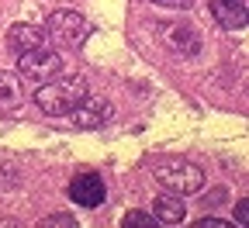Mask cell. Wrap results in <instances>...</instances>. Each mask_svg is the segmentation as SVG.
Wrapping results in <instances>:
<instances>
[{"instance_id":"obj_1","label":"cell","mask_w":249,"mask_h":228,"mask_svg":"<svg viewBox=\"0 0 249 228\" xmlns=\"http://www.w3.org/2000/svg\"><path fill=\"white\" fill-rule=\"evenodd\" d=\"M87 97V80L83 76H55L35 90V104L49 118H66L80 101Z\"/></svg>"},{"instance_id":"obj_10","label":"cell","mask_w":249,"mask_h":228,"mask_svg":"<svg viewBox=\"0 0 249 228\" xmlns=\"http://www.w3.org/2000/svg\"><path fill=\"white\" fill-rule=\"evenodd\" d=\"M152 218L160 225H180L187 218V208H183V197L180 193H160V197L152 201Z\"/></svg>"},{"instance_id":"obj_2","label":"cell","mask_w":249,"mask_h":228,"mask_svg":"<svg viewBox=\"0 0 249 228\" xmlns=\"http://www.w3.org/2000/svg\"><path fill=\"white\" fill-rule=\"evenodd\" d=\"M152 176H156V183L163 190L180 193V197L201 193V187H204V170L197 162H191V159H160L152 166Z\"/></svg>"},{"instance_id":"obj_8","label":"cell","mask_w":249,"mask_h":228,"mask_svg":"<svg viewBox=\"0 0 249 228\" xmlns=\"http://www.w3.org/2000/svg\"><path fill=\"white\" fill-rule=\"evenodd\" d=\"M163 42L180 55H197L201 52V35L191 24H163Z\"/></svg>"},{"instance_id":"obj_3","label":"cell","mask_w":249,"mask_h":228,"mask_svg":"<svg viewBox=\"0 0 249 228\" xmlns=\"http://www.w3.org/2000/svg\"><path fill=\"white\" fill-rule=\"evenodd\" d=\"M62 70H66V59H62V52L52 49L49 42L18 55V73L24 80H35V83H49V80L62 76Z\"/></svg>"},{"instance_id":"obj_12","label":"cell","mask_w":249,"mask_h":228,"mask_svg":"<svg viewBox=\"0 0 249 228\" xmlns=\"http://www.w3.org/2000/svg\"><path fill=\"white\" fill-rule=\"evenodd\" d=\"M121 225H124V228H152L156 218L145 214V211H132V214H124V218H121Z\"/></svg>"},{"instance_id":"obj_9","label":"cell","mask_w":249,"mask_h":228,"mask_svg":"<svg viewBox=\"0 0 249 228\" xmlns=\"http://www.w3.org/2000/svg\"><path fill=\"white\" fill-rule=\"evenodd\" d=\"M211 14L225 31H242L246 28V0H211Z\"/></svg>"},{"instance_id":"obj_5","label":"cell","mask_w":249,"mask_h":228,"mask_svg":"<svg viewBox=\"0 0 249 228\" xmlns=\"http://www.w3.org/2000/svg\"><path fill=\"white\" fill-rule=\"evenodd\" d=\"M76 128H101V124H107L111 118H114V107H111V101H104V97H83V101L66 114Z\"/></svg>"},{"instance_id":"obj_11","label":"cell","mask_w":249,"mask_h":228,"mask_svg":"<svg viewBox=\"0 0 249 228\" xmlns=\"http://www.w3.org/2000/svg\"><path fill=\"white\" fill-rule=\"evenodd\" d=\"M21 104V83L14 73H0V111H14Z\"/></svg>"},{"instance_id":"obj_4","label":"cell","mask_w":249,"mask_h":228,"mask_svg":"<svg viewBox=\"0 0 249 228\" xmlns=\"http://www.w3.org/2000/svg\"><path fill=\"white\" fill-rule=\"evenodd\" d=\"M45 31H49V38H52L55 45H70V49H76V45H83V42L93 35V24H90L80 11L59 7V11L49 14Z\"/></svg>"},{"instance_id":"obj_15","label":"cell","mask_w":249,"mask_h":228,"mask_svg":"<svg viewBox=\"0 0 249 228\" xmlns=\"http://www.w3.org/2000/svg\"><path fill=\"white\" fill-rule=\"evenodd\" d=\"M235 221H239V225H246V221H249V201H246V197H242V201H239V208H235Z\"/></svg>"},{"instance_id":"obj_14","label":"cell","mask_w":249,"mask_h":228,"mask_svg":"<svg viewBox=\"0 0 249 228\" xmlns=\"http://www.w3.org/2000/svg\"><path fill=\"white\" fill-rule=\"evenodd\" d=\"M229 225H232V221H225V218H208V214L197 221V228H229Z\"/></svg>"},{"instance_id":"obj_6","label":"cell","mask_w":249,"mask_h":228,"mask_svg":"<svg viewBox=\"0 0 249 228\" xmlns=\"http://www.w3.org/2000/svg\"><path fill=\"white\" fill-rule=\"evenodd\" d=\"M104 197H107V190L97 173H83L70 183V201L80 208H97V204H104Z\"/></svg>"},{"instance_id":"obj_13","label":"cell","mask_w":249,"mask_h":228,"mask_svg":"<svg viewBox=\"0 0 249 228\" xmlns=\"http://www.w3.org/2000/svg\"><path fill=\"white\" fill-rule=\"evenodd\" d=\"M152 4L170 7V11H187V7H194V0H152Z\"/></svg>"},{"instance_id":"obj_16","label":"cell","mask_w":249,"mask_h":228,"mask_svg":"<svg viewBox=\"0 0 249 228\" xmlns=\"http://www.w3.org/2000/svg\"><path fill=\"white\" fill-rule=\"evenodd\" d=\"M49 225H73V218H70V214H62V218H49Z\"/></svg>"},{"instance_id":"obj_7","label":"cell","mask_w":249,"mask_h":228,"mask_svg":"<svg viewBox=\"0 0 249 228\" xmlns=\"http://www.w3.org/2000/svg\"><path fill=\"white\" fill-rule=\"evenodd\" d=\"M49 42V31L42 28V24H28V21H18V24H11L7 28V45H11V52H28V49H38V45H45Z\"/></svg>"}]
</instances>
